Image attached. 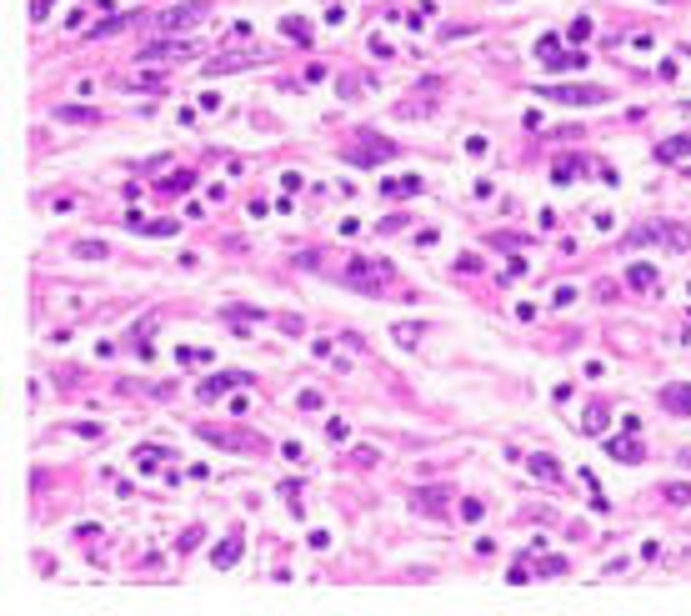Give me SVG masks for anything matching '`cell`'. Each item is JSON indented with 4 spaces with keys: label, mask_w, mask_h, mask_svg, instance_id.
<instances>
[{
    "label": "cell",
    "mask_w": 691,
    "mask_h": 616,
    "mask_svg": "<svg viewBox=\"0 0 691 616\" xmlns=\"http://www.w3.org/2000/svg\"><path fill=\"white\" fill-rule=\"evenodd\" d=\"M391 261H376V256H351L341 271H336V281L341 286H351V291H366V296H376V291H386L391 286Z\"/></svg>",
    "instance_id": "1"
},
{
    "label": "cell",
    "mask_w": 691,
    "mask_h": 616,
    "mask_svg": "<svg viewBox=\"0 0 691 616\" xmlns=\"http://www.w3.org/2000/svg\"><path fill=\"white\" fill-rule=\"evenodd\" d=\"M396 151H401V145L396 141H386V136H376V131H356L351 141H346V161L351 165H381V161H391Z\"/></svg>",
    "instance_id": "2"
},
{
    "label": "cell",
    "mask_w": 691,
    "mask_h": 616,
    "mask_svg": "<svg viewBox=\"0 0 691 616\" xmlns=\"http://www.w3.org/2000/svg\"><path fill=\"white\" fill-rule=\"evenodd\" d=\"M536 96L561 100V105H606V100H611V91H606V86H541Z\"/></svg>",
    "instance_id": "3"
},
{
    "label": "cell",
    "mask_w": 691,
    "mask_h": 616,
    "mask_svg": "<svg viewBox=\"0 0 691 616\" xmlns=\"http://www.w3.org/2000/svg\"><path fill=\"white\" fill-rule=\"evenodd\" d=\"M211 10L205 0H185V6H171V10H160L156 15V30H165V35H176V30H191V26H201V15Z\"/></svg>",
    "instance_id": "4"
},
{
    "label": "cell",
    "mask_w": 691,
    "mask_h": 616,
    "mask_svg": "<svg viewBox=\"0 0 691 616\" xmlns=\"http://www.w3.org/2000/svg\"><path fill=\"white\" fill-rule=\"evenodd\" d=\"M196 436H201V441H211V446H225V451H266V441H261V436H246V431H216V426H196Z\"/></svg>",
    "instance_id": "5"
},
{
    "label": "cell",
    "mask_w": 691,
    "mask_h": 616,
    "mask_svg": "<svg viewBox=\"0 0 691 616\" xmlns=\"http://www.w3.org/2000/svg\"><path fill=\"white\" fill-rule=\"evenodd\" d=\"M656 401H661L666 416H691V381H666L656 391Z\"/></svg>",
    "instance_id": "6"
},
{
    "label": "cell",
    "mask_w": 691,
    "mask_h": 616,
    "mask_svg": "<svg viewBox=\"0 0 691 616\" xmlns=\"http://www.w3.org/2000/svg\"><path fill=\"white\" fill-rule=\"evenodd\" d=\"M250 381H256L250 371H221V376H205V381H201V401H221L230 386H250Z\"/></svg>",
    "instance_id": "7"
},
{
    "label": "cell",
    "mask_w": 691,
    "mask_h": 616,
    "mask_svg": "<svg viewBox=\"0 0 691 616\" xmlns=\"http://www.w3.org/2000/svg\"><path fill=\"white\" fill-rule=\"evenodd\" d=\"M256 60H261V51H225V55H211V60H205V75L246 71V66H256Z\"/></svg>",
    "instance_id": "8"
},
{
    "label": "cell",
    "mask_w": 691,
    "mask_h": 616,
    "mask_svg": "<svg viewBox=\"0 0 691 616\" xmlns=\"http://www.w3.org/2000/svg\"><path fill=\"white\" fill-rule=\"evenodd\" d=\"M606 451H611L616 461H626V466L646 461V446H641V436H636V431H626V436H611V441H606Z\"/></svg>",
    "instance_id": "9"
},
{
    "label": "cell",
    "mask_w": 691,
    "mask_h": 616,
    "mask_svg": "<svg viewBox=\"0 0 691 616\" xmlns=\"http://www.w3.org/2000/svg\"><path fill=\"white\" fill-rule=\"evenodd\" d=\"M185 55H191L185 40H156V46H145L136 60H185Z\"/></svg>",
    "instance_id": "10"
},
{
    "label": "cell",
    "mask_w": 691,
    "mask_h": 616,
    "mask_svg": "<svg viewBox=\"0 0 691 616\" xmlns=\"http://www.w3.org/2000/svg\"><path fill=\"white\" fill-rule=\"evenodd\" d=\"M241 551H246V536H241V531H230V536L216 546V556H211V561H216V571H230V566L241 561Z\"/></svg>",
    "instance_id": "11"
},
{
    "label": "cell",
    "mask_w": 691,
    "mask_h": 616,
    "mask_svg": "<svg viewBox=\"0 0 691 616\" xmlns=\"http://www.w3.org/2000/svg\"><path fill=\"white\" fill-rule=\"evenodd\" d=\"M55 120L60 125H100V111L95 105H55Z\"/></svg>",
    "instance_id": "12"
},
{
    "label": "cell",
    "mask_w": 691,
    "mask_h": 616,
    "mask_svg": "<svg viewBox=\"0 0 691 616\" xmlns=\"http://www.w3.org/2000/svg\"><path fill=\"white\" fill-rule=\"evenodd\" d=\"M626 286L632 291H656V266L652 261H632L626 266Z\"/></svg>",
    "instance_id": "13"
},
{
    "label": "cell",
    "mask_w": 691,
    "mask_h": 616,
    "mask_svg": "<svg viewBox=\"0 0 691 616\" xmlns=\"http://www.w3.org/2000/svg\"><path fill=\"white\" fill-rule=\"evenodd\" d=\"M581 171H586V161H581V156H556V165H551V181H556V185H571Z\"/></svg>",
    "instance_id": "14"
},
{
    "label": "cell",
    "mask_w": 691,
    "mask_h": 616,
    "mask_svg": "<svg viewBox=\"0 0 691 616\" xmlns=\"http://www.w3.org/2000/svg\"><path fill=\"white\" fill-rule=\"evenodd\" d=\"M446 486H416V496H411V506H421V511H441L446 506Z\"/></svg>",
    "instance_id": "15"
},
{
    "label": "cell",
    "mask_w": 691,
    "mask_h": 616,
    "mask_svg": "<svg viewBox=\"0 0 691 616\" xmlns=\"http://www.w3.org/2000/svg\"><path fill=\"white\" fill-rule=\"evenodd\" d=\"M586 60H591V55H581V51H556L551 60H541V66H546V71H556V75H566V71H581Z\"/></svg>",
    "instance_id": "16"
},
{
    "label": "cell",
    "mask_w": 691,
    "mask_h": 616,
    "mask_svg": "<svg viewBox=\"0 0 691 616\" xmlns=\"http://www.w3.org/2000/svg\"><path fill=\"white\" fill-rule=\"evenodd\" d=\"M416 190H421V176H391V181H381V196H391V201L416 196Z\"/></svg>",
    "instance_id": "17"
},
{
    "label": "cell",
    "mask_w": 691,
    "mask_h": 616,
    "mask_svg": "<svg viewBox=\"0 0 691 616\" xmlns=\"http://www.w3.org/2000/svg\"><path fill=\"white\" fill-rule=\"evenodd\" d=\"M661 246L666 251H691V230L676 226V221H661Z\"/></svg>",
    "instance_id": "18"
},
{
    "label": "cell",
    "mask_w": 691,
    "mask_h": 616,
    "mask_svg": "<svg viewBox=\"0 0 691 616\" xmlns=\"http://www.w3.org/2000/svg\"><path fill=\"white\" fill-rule=\"evenodd\" d=\"M136 15H140V10H120V15H111V20H100V26L91 30V40H106V35L125 30V26H136Z\"/></svg>",
    "instance_id": "19"
},
{
    "label": "cell",
    "mask_w": 691,
    "mask_h": 616,
    "mask_svg": "<svg viewBox=\"0 0 691 616\" xmlns=\"http://www.w3.org/2000/svg\"><path fill=\"white\" fill-rule=\"evenodd\" d=\"M526 466H531V476H541V481H551V486L561 481V466H556V461H551L546 451H536V456H526Z\"/></svg>",
    "instance_id": "20"
},
{
    "label": "cell",
    "mask_w": 691,
    "mask_h": 616,
    "mask_svg": "<svg viewBox=\"0 0 691 616\" xmlns=\"http://www.w3.org/2000/svg\"><path fill=\"white\" fill-rule=\"evenodd\" d=\"M691 156V136H672L656 145V161H686Z\"/></svg>",
    "instance_id": "21"
},
{
    "label": "cell",
    "mask_w": 691,
    "mask_h": 616,
    "mask_svg": "<svg viewBox=\"0 0 691 616\" xmlns=\"http://www.w3.org/2000/svg\"><path fill=\"white\" fill-rule=\"evenodd\" d=\"M606 426H611V411H606V406H591V411L581 416V431H586V436H601Z\"/></svg>",
    "instance_id": "22"
},
{
    "label": "cell",
    "mask_w": 691,
    "mask_h": 616,
    "mask_svg": "<svg viewBox=\"0 0 691 616\" xmlns=\"http://www.w3.org/2000/svg\"><path fill=\"white\" fill-rule=\"evenodd\" d=\"M191 185H196V176H191V171H176V176H165V181H160L165 196H185Z\"/></svg>",
    "instance_id": "23"
},
{
    "label": "cell",
    "mask_w": 691,
    "mask_h": 616,
    "mask_svg": "<svg viewBox=\"0 0 691 616\" xmlns=\"http://www.w3.org/2000/svg\"><path fill=\"white\" fill-rule=\"evenodd\" d=\"M281 30H286L291 40H301V46H311V26H306L301 15H286V20H281Z\"/></svg>",
    "instance_id": "24"
},
{
    "label": "cell",
    "mask_w": 691,
    "mask_h": 616,
    "mask_svg": "<svg viewBox=\"0 0 691 616\" xmlns=\"http://www.w3.org/2000/svg\"><path fill=\"white\" fill-rule=\"evenodd\" d=\"M361 86H371V75H341V80H336V96H341V100H351Z\"/></svg>",
    "instance_id": "25"
},
{
    "label": "cell",
    "mask_w": 691,
    "mask_h": 616,
    "mask_svg": "<svg viewBox=\"0 0 691 616\" xmlns=\"http://www.w3.org/2000/svg\"><path fill=\"white\" fill-rule=\"evenodd\" d=\"M536 577H566V556H541L536 561Z\"/></svg>",
    "instance_id": "26"
},
{
    "label": "cell",
    "mask_w": 691,
    "mask_h": 616,
    "mask_svg": "<svg viewBox=\"0 0 691 616\" xmlns=\"http://www.w3.org/2000/svg\"><path fill=\"white\" fill-rule=\"evenodd\" d=\"M176 361H181V366H205V361H211V351H201V346H181V351H176Z\"/></svg>",
    "instance_id": "27"
},
{
    "label": "cell",
    "mask_w": 691,
    "mask_h": 616,
    "mask_svg": "<svg viewBox=\"0 0 691 616\" xmlns=\"http://www.w3.org/2000/svg\"><path fill=\"white\" fill-rule=\"evenodd\" d=\"M661 496L672 501V506H686V501H691V486H686V481H672V486H661Z\"/></svg>",
    "instance_id": "28"
},
{
    "label": "cell",
    "mask_w": 691,
    "mask_h": 616,
    "mask_svg": "<svg viewBox=\"0 0 691 616\" xmlns=\"http://www.w3.org/2000/svg\"><path fill=\"white\" fill-rule=\"evenodd\" d=\"M75 256H80V261H100V256H111V251H106V241H80Z\"/></svg>",
    "instance_id": "29"
},
{
    "label": "cell",
    "mask_w": 691,
    "mask_h": 616,
    "mask_svg": "<svg viewBox=\"0 0 691 616\" xmlns=\"http://www.w3.org/2000/svg\"><path fill=\"white\" fill-rule=\"evenodd\" d=\"M225 321H266L261 306H225Z\"/></svg>",
    "instance_id": "30"
},
{
    "label": "cell",
    "mask_w": 691,
    "mask_h": 616,
    "mask_svg": "<svg viewBox=\"0 0 691 616\" xmlns=\"http://www.w3.org/2000/svg\"><path fill=\"white\" fill-rule=\"evenodd\" d=\"M461 516H466V521H481V516H486V501L466 496V501H461Z\"/></svg>",
    "instance_id": "31"
},
{
    "label": "cell",
    "mask_w": 691,
    "mask_h": 616,
    "mask_svg": "<svg viewBox=\"0 0 691 616\" xmlns=\"http://www.w3.org/2000/svg\"><path fill=\"white\" fill-rule=\"evenodd\" d=\"M391 336H396V341H401V346H416V336H421V326H411V321H401V326H396Z\"/></svg>",
    "instance_id": "32"
},
{
    "label": "cell",
    "mask_w": 691,
    "mask_h": 616,
    "mask_svg": "<svg viewBox=\"0 0 691 616\" xmlns=\"http://www.w3.org/2000/svg\"><path fill=\"white\" fill-rule=\"evenodd\" d=\"M581 40H591V20H571V46H581Z\"/></svg>",
    "instance_id": "33"
},
{
    "label": "cell",
    "mask_w": 691,
    "mask_h": 616,
    "mask_svg": "<svg viewBox=\"0 0 691 616\" xmlns=\"http://www.w3.org/2000/svg\"><path fill=\"white\" fill-rule=\"evenodd\" d=\"M296 406H301V411H321L326 401H321V391H301V396H296Z\"/></svg>",
    "instance_id": "34"
},
{
    "label": "cell",
    "mask_w": 691,
    "mask_h": 616,
    "mask_svg": "<svg viewBox=\"0 0 691 616\" xmlns=\"http://www.w3.org/2000/svg\"><path fill=\"white\" fill-rule=\"evenodd\" d=\"M506 581H511V586H526V581H531V566H526V561H516V566L506 571Z\"/></svg>",
    "instance_id": "35"
},
{
    "label": "cell",
    "mask_w": 691,
    "mask_h": 616,
    "mask_svg": "<svg viewBox=\"0 0 691 616\" xmlns=\"http://www.w3.org/2000/svg\"><path fill=\"white\" fill-rule=\"evenodd\" d=\"M556 51H561V46H556V35H541V40H536V60H551Z\"/></svg>",
    "instance_id": "36"
},
{
    "label": "cell",
    "mask_w": 691,
    "mask_h": 616,
    "mask_svg": "<svg viewBox=\"0 0 691 616\" xmlns=\"http://www.w3.org/2000/svg\"><path fill=\"white\" fill-rule=\"evenodd\" d=\"M140 236H176V221H151Z\"/></svg>",
    "instance_id": "37"
},
{
    "label": "cell",
    "mask_w": 691,
    "mask_h": 616,
    "mask_svg": "<svg viewBox=\"0 0 691 616\" xmlns=\"http://www.w3.org/2000/svg\"><path fill=\"white\" fill-rule=\"evenodd\" d=\"M351 456H356V466H376V461H381V456H376V446H356Z\"/></svg>",
    "instance_id": "38"
},
{
    "label": "cell",
    "mask_w": 691,
    "mask_h": 616,
    "mask_svg": "<svg viewBox=\"0 0 691 616\" xmlns=\"http://www.w3.org/2000/svg\"><path fill=\"white\" fill-rule=\"evenodd\" d=\"M201 536H205V531H201V526H191V531L181 536V551H196V546H201Z\"/></svg>",
    "instance_id": "39"
},
{
    "label": "cell",
    "mask_w": 691,
    "mask_h": 616,
    "mask_svg": "<svg viewBox=\"0 0 691 616\" xmlns=\"http://www.w3.org/2000/svg\"><path fill=\"white\" fill-rule=\"evenodd\" d=\"M71 431H75V436H86V441H100V426H91V421H75Z\"/></svg>",
    "instance_id": "40"
},
{
    "label": "cell",
    "mask_w": 691,
    "mask_h": 616,
    "mask_svg": "<svg viewBox=\"0 0 691 616\" xmlns=\"http://www.w3.org/2000/svg\"><path fill=\"white\" fill-rule=\"evenodd\" d=\"M326 436H331V441H346L351 431H346V421H326Z\"/></svg>",
    "instance_id": "41"
},
{
    "label": "cell",
    "mask_w": 691,
    "mask_h": 616,
    "mask_svg": "<svg viewBox=\"0 0 691 616\" xmlns=\"http://www.w3.org/2000/svg\"><path fill=\"white\" fill-rule=\"evenodd\" d=\"M551 301H556V306H571V301H576V286H561V291L551 296Z\"/></svg>",
    "instance_id": "42"
}]
</instances>
